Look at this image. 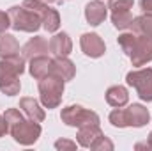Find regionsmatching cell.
Returning a JSON list of instances; mask_svg holds the SVG:
<instances>
[{
    "label": "cell",
    "instance_id": "30",
    "mask_svg": "<svg viewBox=\"0 0 152 151\" xmlns=\"http://www.w3.org/2000/svg\"><path fill=\"white\" fill-rule=\"evenodd\" d=\"M134 148H136V150H142V148H147V150H151V146H149V142H142V144H136Z\"/></svg>",
    "mask_w": 152,
    "mask_h": 151
},
{
    "label": "cell",
    "instance_id": "1",
    "mask_svg": "<svg viewBox=\"0 0 152 151\" xmlns=\"http://www.w3.org/2000/svg\"><path fill=\"white\" fill-rule=\"evenodd\" d=\"M4 119H5V124H7L11 137L21 146H32L41 137V132H42L41 124L30 117L25 119L23 114L18 109H7L4 112Z\"/></svg>",
    "mask_w": 152,
    "mask_h": 151
},
{
    "label": "cell",
    "instance_id": "24",
    "mask_svg": "<svg viewBox=\"0 0 152 151\" xmlns=\"http://www.w3.org/2000/svg\"><path fill=\"white\" fill-rule=\"evenodd\" d=\"M134 0H108V9L112 13H126L133 9Z\"/></svg>",
    "mask_w": 152,
    "mask_h": 151
},
{
    "label": "cell",
    "instance_id": "31",
    "mask_svg": "<svg viewBox=\"0 0 152 151\" xmlns=\"http://www.w3.org/2000/svg\"><path fill=\"white\" fill-rule=\"evenodd\" d=\"M147 142H149V146H151V150H152V132L149 133V137H147Z\"/></svg>",
    "mask_w": 152,
    "mask_h": 151
},
{
    "label": "cell",
    "instance_id": "6",
    "mask_svg": "<svg viewBox=\"0 0 152 151\" xmlns=\"http://www.w3.org/2000/svg\"><path fill=\"white\" fill-rule=\"evenodd\" d=\"M60 119H62L64 124L75 126V128L85 126V124H99V123H101L99 115L94 112V110L85 109V107H81V105H69V107L62 109Z\"/></svg>",
    "mask_w": 152,
    "mask_h": 151
},
{
    "label": "cell",
    "instance_id": "19",
    "mask_svg": "<svg viewBox=\"0 0 152 151\" xmlns=\"http://www.w3.org/2000/svg\"><path fill=\"white\" fill-rule=\"evenodd\" d=\"M106 101L112 107H126L129 101V93L124 85H112L106 91Z\"/></svg>",
    "mask_w": 152,
    "mask_h": 151
},
{
    "label": "cell",
    "instance_id": "16",
    "mask_svg": "<svg viewBox=\"0 0 152 151\" xmlns=\"http://www.w3.org/2000/svg\"><path fill=\"white\" fill-rule=\"evenodd\" d=\"M20 109L23 110L25 115H28L30 119L37 121V123H42L46 114H44V109L39 105V101L36 98H21L20 100Z\"/></svg>",
    "mask_w": 152,
    "mask_h": 151
},
{
    "label": "cell",
    "instance_id": "28",
    "mask_svg": "<svg viewBox=\"0 0 152 151\" xmlns=\"http://www.w3.org/2000/svg\"><path fill=\"white\" fill-rule=\"evenodd\" d=\"M140 7L143 13H151L152 14V0H140Z\"/></svg>",
    "mask_w": 152,
    "mask_h": 151
},
{
    "label": "cell",
    "instance_id": "17",
    "mask_svg": "<svg viewBox=\"0 0 152 151\" xmlns=\"http://www.w3.org/2000/svg\"><path fill=\"white\" fill-rule=\"evenodd\" d=\"M20 52H21V50H20L18 39L14 38L12 34L0 32V59L14 57V55H18Z\"/></svg>",
    "mask_w": 152,
    "mask_h": 151
},
{
    "label": "cell",
    "instance_id": "14",
    "mask_svg": "<svg viewBox=\"0 0 152 151\" xmlns=\"http://www.w3.org/2000/svg\"><path fill=\"white\" fill-rule=\"evenodd\" d=\"M101 135H104V133H103V130H101L99 124H85V126H80V128H78L76 141H78L80 146L90 148Z\"/></svg>",
    "mask_w": 152,
    "mask_h": 151
},
{
    "label": "cell",
    "instance_id": "25",
    "mask_svg": "<svg viewBox=\"0 0 152 151\" xmlns=\"http://www.w3.org/2000/svg\"><path fill=\"white\" fill-rule=\"evenodd\" d=\"M90 150H94V151H103V150H108V151H112L113 150V142L108 139V137H104V135H101L92 146H90Z\"/></svg>",
    "mask_w": 152,
    "mask_h": 151
},
{
    "label": "cell",
    "instance_id": "32",
    "mask_svg": "<svg viewBox=\"0 0 152 151\" xmlns=\"http://www.w3.org/2000/svg\"><path fill=\"white\" fill-rule=\"evenodd\" d=\"M42 2H46V4H53V2H58V4H60V0H42Z\"/></svg>",
    "mask_w": 152,
    "mask_h": 151
},
{
    "label": "cell",
    "instance_id": "10",
    "mask_svg": "<svg viewBox=\"0 0 152 151\" xmlns=\"http://www.w3.org/2000/svg\"><path fill=\"white\" fill-rule=\"evenodd\" d=\"M106 16H108V5H104V2L92 0L85 5V20L88 25L97 27L106 20Z\"/></svg>",
    "mask_w": 152,
    "mask_h": 151
},
{
    "label": "cell",
    "instance_id": "18",
    "mask_svg": "<svg viewBox=\"0 0 152 151\" xmlns=\"http://www.w3.org/2000/svg\"><path fill=\"white\" fill-rule=\"evenodd\" d=\"M129 30L134 32V34L145 36V38H152V14L143 13L142 16L133 18V21L129 25Z\"/></svg>",
    "mask_w": 152,
    "mask_h": 151
},
{
    "label": "cell",
    "instance_id": "7",
    "mask_svg": "<svg viewBox=\"0 0 152 151\" xmlns=\"http://www.w3.org/2000/svg\"><path fill=\"white\" fill-rule=\"evenodd\" d=\"M126 82L136 91L140 100L152 101V68H140L129 71L126 76Z\"/></svg>",
    "mask_w": 152,
    "mask_h": 151
},
{
    "label": "cell",
    "instance_id": "8",
    "mask_svg": "<svg viewBox=\"0 0 152 151\" xmlns=\"http://www.w3.org/2000/svg\"><path fill=\"white\" fill-rule=\"evenodd\" d=\"M80 46H81V52H83L87 57H92V59L103 57L104 52H106L104 41L99 38L96 32H85V34L80 38Z\"/></svg>",
    "mask_w": 152,
    "mask_h": 151
},
{
    "label": "cell",
    "instance_id": "5",
    "mask_svg": "<svg viewBox=\"0 0 152 151\" xmlns=\"http://www.w3.org/2000/svg\"><path fill=\"white\" fill-rule=\"evenodd\" d=\"M9 18H11V27L14 30H20V32H37L39 27L42 25L41 23V18H39L36 13H32L30 9L23 7V5H12L9 7Z\"/></svg>",
    "mask_w": 152,
    "mask_h": 151
},
{
    "label": "cell",
    "instance_id": "3",
    "mask_svg": "<svg viewBox=\"0 0 152 151\" xmlns=\"http://www.w3.org/2000/svg\"><path fill=\"white\" fill-rule=\"evenodd\" d=\"M25 57L14 55L0 61V91L7 96H16L21 89L20 76L25 71Z\"/></svg>",
    "mask_w": 152,
    "mask_h": 151
},
{
    "label": "cell",
    "instance_id": "15",
    "mask_svg": "<svg viewBox=\"0 0 152 151\" xmlns=\"http://www.w3.org/2000/svg\"><path fill=\"white\" fill-rule=\"evenodd\" d=\"M51 57L48 55H37L34 59H30V64H28V71L30 75L34 76L36 80H41L46 75L51 73Z\"/></svg>",
    "mask_w": 152,
    "mask_h": 151
},
{
    "label": "cell",
    "instance_id": "21",
    "mask_svg": "<svg viewBox=\"0 0 152 151\" xmlns=\"http://www.w3.org/2000/svg\"><path fill=\"white\" fill-rule=\"evenodd\" d=\"M131 21H133L131 11H126V13H112V23H113L115 29H118V30L129 29Z\"/></svg>",
    "mask_w": 152,
    "mask_h": 151
},
{
    "label": "cell",
    "instance_id": "4",
    "mask_svg": "<svg viewBox=\"0 0 152 151\" xmlns=\"http://www.w3.org/2000/svg\"><path fill=\"white\" fill-rule=\"evenodd\" d=\"M39 98H41V103L46 107V109H57L60 103H62V94H64V87H66V82L60 78V76L53 75H46L44 78L39 80Z\"/></svg>",
    "mask_w": 152,
    "mask_h": 151
},
{
    "label": "cell",
    "instance_id": "13",
    "mask_svg": "<svg viewBox=\"0 0 152 151\" xmlns=\"http://www.w3.org/2000/svg\"><path fill=\"white\" fill-rule=\"evenodd\" d=\"M51 73L60 76L64 82H69L76 75V66L67 57H53V61H51Z\"/></svg>",
    "mask_w": 152,
    "mask_h": 151
},
{
    "label": "cell",
    "instance_id": "12",
    "mask_svg": "<svg viewBox=\"0 0 152 151\" xmlns=\"http://www.w3.org/2000/svg\"><path fill=\"white\" fill-rule=\"evenodd\" d=\"M126 115H127V126H133V128H142L151 121V112L140 103L129 105L126 109Z\"/></svg>",
    "mask_w": 152,
    "mask_h": 151
},
{
    "label": "cell",
    "instance_id": "22",
    "mask_svg": "<svg viewBox=\"0 0 152 151\" xmlns=\"http://www.w3.org/2000/svg\"><path fill=\"white\" fill-rule=\"evenodd\" d=\"M110 123L117 126V128H127V115H126V109L117 107L110 112Z\"/></svg>",
    "mask_w": 152,
    "mask_h": 151
},
{
    "label": "cell",
    "instance_id": "27",
    "mask_svg": "<svg viewBox=\"0 0 152 151\" xmlns=\"http://www.w3.org/2000/svg\"><path fill=\"white\" fill-rule=\"evenodd\" d=\"M9 27H11V18H9V13L0 11V32H5Z\"/></svg>",
    "mask_w": 152,
    "mask_h": 151
},
{
    "label": "cell",
    "instance_id": "9",
    "mask_svg": "<svg viewBox=\"0 0 152 151\" xmlns=\"http://www.w3.org/2000/svg\"><path fill=\"white\" fill-rule=\"evenodd\" d=\"M48 46H50V53L53 57H67L73 52V41L67 32H57L48 41Z\"/></svg>",
    "mask_w": 152,
    "mask_h": 151
},
{
    "label": "cell",
    "instance_id": "23",
    "mask_svg": "<svg viewBox=\"0 0 152 151\" xmlns=\"http://www.w3.org/2000/svg\"><path fill=\"white\" fill-rule=\"evenodd\" d=\"M23 7H27V9H30L32 13H36L39 18H42L44 16V13L50 9V5L46 4V2H42V0H23V4H21Z\"/></svg>",
    "mask_w": 152,
    "mask_h": 151
},
{
    "label": "cell",
    "instance_id": "20",
    "mask_svg": "<svg viewBox=\"0 0 152 151\" xmlns=\"http://www.w3.org/2000/svg\"><path fill=\"white\" fill-rule=\"evenodd\" d=\"M41 23H42V27H44L46 32H50V34L57 32L58 27H60V14H58V11L50 7V9L44 13V16L41 18Z\"/></svg>",
    "mask_w": 152,
    "mask_h": 151
},
{
    "label": "cell",
    "instance_id": "11",
    "mask_svg": "<svg viewBox=\"0 0 152 151\" xmlns=\"http://www.w3.org/2000/svg\"><path fill=\"white\" fill-rule=\"evenodd\" d=\"M50 53V46H48V41L41 36H36V38H30L21 48V55L30 61L37 55H48Z\"/></svg>",
    "mask_w": 152,
    "mask_h": 151
},
{
    "label": "cell",
    "instance_id": "2",
    "mask_svg": "<svg viewBox=\"0 0 152 151\" xmlns=\"http://www.w3.org/2000/svg\"><path fill=\"white\" fill-rule=\"evenodd\" d=\"M118 46L131 59V64L140 68L152 61V38H145L134 32H122L118 36Z\"/></svg>",
    "mask_w": 152,
    "mask_h": 151
},
{
    "label": "cell",
    "instance_id": "26",
    "mask_svg": "<svg viewBox=\"0 0 152 151\" xmlns=\"http://www.w3.org/2000/svg\"><path fill=\"white\" fill-rule=\"evenodd\" d=\"M55 148L57 150H76V142L67 141V139H58L55 141Z\"/></svg>",
    "mask_w": 152,
    "mask_h": 151
},
{
    "label": "cell",
    "instance_id": "33",
    "mask_svg": "<svg viewBox=\"0 0 152 151\" xmlns=\"http://www.w3.org/2000/svg\"><path fill=\"white\" fill-rule=\"evenodd\" d=\"M62 2H66V0H60V4H62Z\"/></svg>",
    "mask_w": 152,
    "mask_h": 151
},
{
    "label": "cell",
    "instance_id": "29",
    "mask_svg": "<svg viewBox=\"0 0 152 151\" xmlns=\"http://www.w3.org/2000/svg\"><path fill=\"white\" fill-rule=\"evenodd\" d=\"M5 133H9V130H7V124H5L4 115H0V137H5Z\"/></svg>",
    "mask_w": 152,
    "mask_h": 151
}]
</instances>
